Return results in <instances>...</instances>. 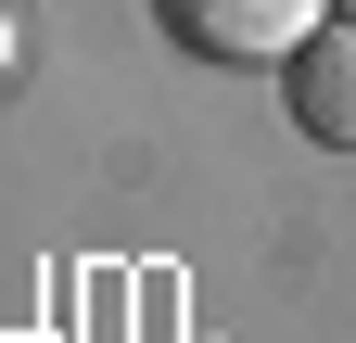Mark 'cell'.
<instances>
[{
    "label": "cell",
    "mask_w": 356,
    "mask_h": 343,
    "mask_svg": "<svg viewBox=\"0 0 356 343\" xmlns=\"http://www.w3.org/2000/svg\"><path fill=\"white\" fill-rule=\"evenodd\" d=\"M318 13H331V0H153V26L191 64H293V38Z\"/></svg>",
    "instance_id": "1"
},
{
    "label": "cell",
    "mask_w": 356,
    "mask_h": 343,
    "mask_svg": "<svg viewBox=\"0 0 356 343\" xmlns=\"http://www.w3.org/2000/svg\"><path fill=\"white\" fill-rule=\"evenodd\" d=\"M280 115H293V140L356 153V13H318V26L293 38V64H280Z\"/></svg>",
    "instance_id": "2"
},
{
    "label": "cell",
    "mask_w": 356,
    "mask_h": 343,
    "mask_svg": "<svg viewBox=\"0 0 356 343\" xmlns=\"http://www.w3.org/2000/svg\"><path fill=\"white\" fill-rule=\"evenodd\" d=\"M13 64H26V26H13V0H0V90H13Z\"/></svg>",
    "instance_id": "3"
},
{
    "label": "cell",
    "mask_w": 356,
    "mask_h": 343,
    "mask_svg": "<svg viewBox=\"0 0 356 343\" xmlns=\"http://www.w3.org/2000/svg\"><path fill=\"white\" fill-rule=\"evenodd\" d=\"M331 13H356V0H331Z\"/></svg>",
    "instance_id": "4"
}]
</instances>
